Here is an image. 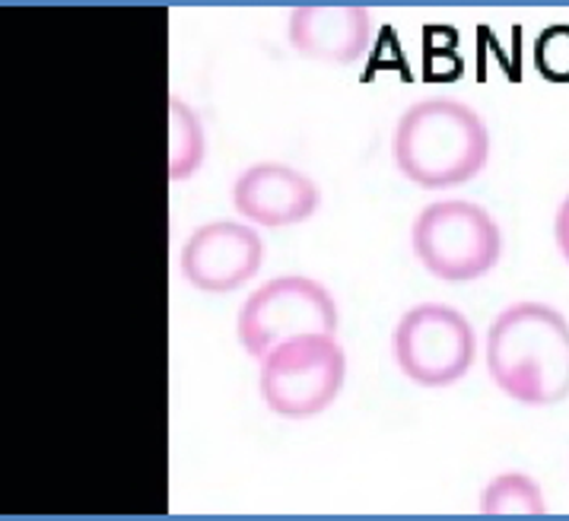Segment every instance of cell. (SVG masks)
I'll use <instances>...</instances> for the list:
<instances>
[{"label": "cell", "mask_w": 569, "mask_h": 521, "mask_svg": "<svg viewBox=\"0 0 569 521\" xmlns=\"http://www.w3.org/2000/svg\"><path fill=\"white\" fill-rule=\"evenodd\" d=\"M487 372L519 404L569 398V321L547 302H512L487 331Z\"/></svg>", "instance_id": "cell-1"}, {"label": "cell", "mask_w": 569, "mask_h": 521, "mask_svg": "<svg viewBox=\"0 0 569 521\" xmlns=\"http://www.w3.org/2000/svg\"><path fill=\"white\" fill-rule=\"evenodd\" d=\"M398 172L427 191L471 182L490 159V131L471 106L433 96L413 102L391 137Z\"/></svg>", "instance_id": "cell-2"}, {"label": "cell", "mask_w": 569, "mask_h": 521, "mask_svg": "<svg viewBox=\"0 0 569 521\" xmlns=\"http://www.w3.org/2000/svg\"><path fill=\"white\" fill-rule=\"evenodd\" d=\"M207 137L201 118L184 99L169 96V179L172 182L191 179L201 169Z\"/></svg>", "instance_id": "cell-11"}, {"label": "cell", "mask_w": 569, "mask_h": 521, "mask_svg": "<svg viewBox=\"0 0 569 521\" xmlns=\"http://www.w3.org/2000/svg\"><path fill=\"white\" fill-rule=\"evenodd\" d=\"M264 261L261 236L246 223L198 227L182 249V277L201 293H232L254 280Z\"/></svg>", "instance_id": "cell-7"}, {"label": "cell", "mask_w": 569, "mask_h": 521, "mask_svg": "<svg viewBox=\"0 0 569 521\" xmlns=\"http://www.w3.org/2000/svg\"><path fill=\"white\" fill-rule=\"evenodd\" d=\"M319 184L283 162L249 166L232 188L236 210L258 227H293L319 210Z\"/></svg>", "instance_id": "cell-8"}, {"label": "cell", "mask_w": 569, "mask_h": 521, "mask_svg": "<svg viewBox=\"0 0 569 521\" xmlns=\"http://www.w3.org/2000/svg\"><path fill=\"white\" fill-rule=\"evenodd\" d=\"M483 519H545L547 505L541 483L528 474L493 477L480 493Z\"/></svg>", "instance_id": "cell-10"}, {"label": "cell", "mask_w": 569, "mask_h": 521, "mask_svg": "<svg viewBox=\"0 0 569 521\" xmlns=\"http://www.w3.org/2000/svg\"><path fill=\"white\" fill-rule=\"evenodd\" d=\"M261 363V398L283 420H312L335 404L347 375V357L328 334L293 338Z\"/></svg>", "instance_id": "cell-5"}, {"label": "cell", "mask_w": 569, "mask_h": 521, "mask_svg": "<svg viewBox=\"0 0 569 521\" xmlns=\"http://www.w3.org/2000/svg\"><path fill=\"white\" fill-rule=\"evenodd\" d=\"M239 343L251 360H264L273 347L293 338L338 331V305L331 293L312 277H273L242 302L239 309Z\"/></svg>", "instance_id": "cell-4"}, {"label": "cell", "mask_w": 569, "mask_h": 521, "mask_svg": "<svg viewBox=\"0 0 569 521\" xmlns=\"http://www.w3.org/2000/svg\"><path fill=\"white\" fill-rule=\"evenodd\" d=\"M553 236H557V249H560L563 261L569 264V194L563 198L560 210H557V220H553Z\"/></svg>", "instance_id": "cell-13"}, {"label": "cell", "mask_w": 569, "mask_h": 521, "mask_svg": "<svg viewBox=\"0 0 569 521\" xmlns=\"http://www.w3.org/2000/svg\"><path fill=\"white\" fill-rule=\"evenodd\" d=\"M287 29L290 46L321 64H353L372 39L369 10L360 3H299Z\"/></svg>", "instance_id": "cell-9"}, {"label": "cell", "mask_w": 569, "mask_h": 521, "mask_svg": "<svg viewBox=\"0 0 569 521\" xmlns=\"http://www.w3.org/2000/svg\"><path fill=\"white\" fill-rule=\"evenodd\" d=\"M395 363L410 382L423 388L456 385L478 357L471 321L452 305L420 302L408 309L391 338Z\"/></svg>", "instance_id": "cell-6"}, {"label": "cell", "mask_w": 569, "mask_h": 521, "mask_svg": "<svg viewBox=\"0 0 569 521\" xmlns=\"http://www.w3.org/2000/svg\"><path fill=\"white\" fill-rule=\"evenodd\" d=\"M535 68L550 83H569V26H547L535 39Z\"/></svg>", "instance_id": "cell-12"}, {"label": "cell", "mask_w": 569, "mask_h": 521, "mask_svg": "<svg viewBox=\"0 0 569 521\" xmlns=\"http://www.w3.org/2000/svg\"><path fill=\"white\" fill-rule=\"evenodd\" d=\"M410 246L427 271L465 283L497 268L502 254V232L497 220L471 201H436L423 207L410 229Z\"/></svg>", "instance_id": "cell-3"}]
</instances>
